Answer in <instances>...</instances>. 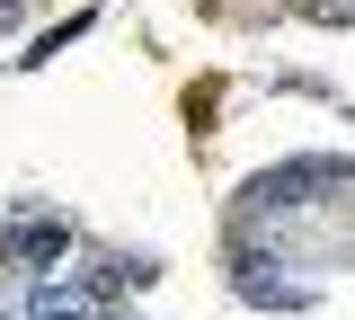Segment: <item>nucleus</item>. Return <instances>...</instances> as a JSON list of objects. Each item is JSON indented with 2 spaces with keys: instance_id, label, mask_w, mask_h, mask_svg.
Segmentation results:
<instances>
[{
  "instance_id": "f03ea898",
  "label": "nucleus",
  "mask_w": 355,
  "mask_h": 320,
  "mask_svg": "<svg viewBox=\"0 0 355 320\" xmlns=\"http://www.w3.org/2000/svg\"><path fill=\"white\" fill-rule=\"evenodd\" d=\"M240 294H249L258 312H293V303H311V294H302L284 267H258V258H240Z\"/></svg>"
},
{
  "instance_id": "7ed1b4c3",
  "label": "nucleus",
  "mask_w": 355,
  "mask_h": 320,
  "mask_svg": "<svg viewBox=\"0 0 355 320\" xmlns=\"http://www.w3.org/2000/svg\"><path fill=\"white\" fill-rule=\"evenodd\" d=\"M27 312H36V320H89V294H80V285H36Z\"/></svg>"
},
{
  "instance_id": "f257e3e1",
  "label": "nucleus",
  "mask_w": 355,
  "mask_h": 320,
  "mask_svg": "<svg viewBox=\"0 0 355 320\" xmlns=\"http://www.w3.org/2000/svg\"><path fill=\"white\" fill-rule=\"evenodd\" d=\"M0 258H9V267H53V258H71V223H44V214H27V223L0 231Z\"/></svg>"
}]
</instances>
